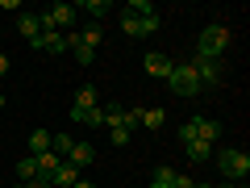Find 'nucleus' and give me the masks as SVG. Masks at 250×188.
I'll use <instances>...</instances> for the list:
<instances>
[{"label": "nucleus", "mask_w": 250, "mask_h": 188, "mask_svg": "<svg viewBox=\"0 0 250 188\" xmlns=\"http://www.w3.org/2000/svg\"><path fill=\"white\" fill-rule=\"evenodd\" d=\"M225 46H229V25L225 21H208L196 38V54H205V59H221Z\"/></svg>", "instance_id": "nucleus-1"}, {"label": "nucleus", "mask_w": 250, "mask_h": 188, "mask_svg": "<svg viewBox=\"0 0 250 188\" xmlns=\"http://www.w3.org/2000/svg\"><path fill=\"white\" fill-rule=\"evenodd\" d=\"M217 138H221V121H213V117H192V121L179 125V142H208L213 146Z\"/></svg>", "instance_id": "nucleus-2"}, {"label": "nucleus", "mask_w": 250, "mask_h": 188, "mask_svg": "<svg viewBox=\"0 0 250 188\" xmlns=\"http://www.w3.org/2000/svg\"><path fill=\"white\" fill-rule=\"evenodd\" d=\"M50 138H54V134L34 130V134H29V155H34V159H38V155H46V151H50Z\"/></svg>", "instance_id": "nucleus-14"}, {"label": "nucleus", "mask_w": 250, "mask_h": 188, "mask_svg": "<svg viewBox=\"0 0 250 188\" xmlns=\"http://www.w3.org/2000/svg\"><path fill=\"white\" fill-rule=\"evenodd\" d=\"M17 29H21V38H29V46H34L38 34H42V25H38V13H21V17H17Z\"/></svg>", "instance_id": "nucleus-10"}, {"label": "nucleus", "mask_w": 250, "mask_h": 188, "mask_svg": "<svg viewBox=\"0 0 250 188\" xmlns=\"http://www.w3.org/2000/svg\"><path fill=\"white\" fill-rule=\"evenodd\" d=\"M150 188H171V184H163V180H150Z\"/></svg>", "instance_id": "nucleus-25"}, {"label": "nucleus", "mask_w": 250, "mask_h": 188, "mask_svg": "<svg viewBox=\"0 0 250 188\" xmlns=\"http://www.w3.org/2000/svg\"><path fill=\"white\" fill-rule=\"evenodd\" d=\"M233 188H246V184H233Z\"/></svg>", "instance_id": "nucleus-28"}, {"label": "nucleus", "mask_w": 250, "mask_h": 188, "mask_svg": "<svg viewBox=\"0 0 250 188\" xmlns=\"http://www.w3.org/2000/svg\"><path fill=\"white\" fill-rule=\"evenodd\" d=\"M71 109H96V88H92V84H83V88H75V105Z\"/></svg>", "instance_id": "nucleus-13"}, {"label": "nucleus", "mask_w": 250, "mask_h": 188, "mask_svg": "<svg viewBox=\"0 0 250 188\" xmlns=\"http://www.w3.org/2000/svg\"><path fill=\"white\" fill-rule=\"evenodd\" d=\"M208 151H213L208 142H188V159L192 163H208Z\"/></svg>", "instance_id": "nucleus-18"}, {"label": "nucleus", "mask_w": 250, "mask_h": 188, "mask_svg": "<svg viewBox=\"0 0 250 188\" xmlns=\"http://www.w3.org/2000/svg\"><path fill=\"white\" fill-rule=\"evenodd\" d=\"M200 180H192V176H184V171H175V180H171V188H196Z\"/></svg>", "instance_id": "nucleus-21"}, {"label": "nucleus", "mask_w": 250, "mask_h": 188, "mask_svg": "<svg viewBox=\"0 0 250 188\" xmlns=\"http://www.w3.org/2000/svg\"><path fill=\"white\" fill-rule=\"evenodd\" d=\"M0 109H4V92H0Z\"/></svg>", "instance_id": "nucleus-26"}, {"label": "nucleus", "mask_w": 250, "mask_h": 188, "mask_svg": "<svg viewBox=\"0 0 250 188\" xmlns=\"http://www.w3.org/2000/svg\"><path fill=\"white\" fill-rule=\"evenodd\" d=\"M4 71H9V59H4V54H0V75H4Z\"/></svg>", "instance_id": "nucleus-24"}, {"label": "nucleus", "mask_w": 250, "mask_h": 188, "mask_svg": "<svg viewBox=\"0 0 250 188\" xmlns=\"http://www.w3.org/2000/svg\"><path fill=\"white\" fill-rule=\"evenodd\" d=\"M196 188H213V184H196Z\"/></svg>", "instance_id": "nucleus-27"}, {"label": "nucleus", "mask_w": 250, "mask_h": 188, "mask_svg": "<svg viewBox=\"0 0 250 188\" xmlns=\"http://www.w3.org/2000/svg\"><path fill=\"white\" fill-rule=\"evenodd\" d=\"M121 29H125L129 38H142V21H138L134 13H121Z\"/></svg>", "instance_id": "nucleus-19"}, {"label": "nucleus", "mask_w": 250, "mask_h": 188, "mask_svg": "<svg viewBox=\"0 0 250 188\" xmlns=\"http://www.w3.org/2000/svg\"><path fill=\"white\" fill-rule=\"evenodd\" d=\"M75 180H80V167H71V163L62 159V167H59V171L50 176V188H71Z\"/></svg>", "instance_id": "nucleus-9"}, {"label": "nucleus", "mask_w": 250, "mask_h": 188, "mask_svg": "<svg viewBox=\"0 0 250 188\" xmlns=\"http://www.w3.org/2000/svg\"><path fill=\"white\" fill-rule=\"evenodd\" d=\"M146 71L159 75V80H167V75H171V59L163 50H150V54H146Z\"/></svg>", "instance_id": "nucleus-8"}, {"label": "nucleus", "mask_w": 250, "mask_h": 188, "mask_svg": "<svg viewBox=\"0 0 250 188\" xmlns=\"http://www.w3.org/2000/svg\"><path fill=\"white\" fill-rule=\"evenodd\" d=\"M80 13H88L92 21H100V17L108 13V4H104V0H83V4H80Z\"/></svg>", "instance_id": "nucleus-17"}, {"label": "nucleus", "mask_w": 250, "mask_h": 188, "mask_svg": "<svg viewBox=\"0 0 250 188\" xmlns=\"http://www.w3.org/2000/svg\"><path fill=\"white\" fill-rule=\"evenodd\" d=\"M167 84H171L175 96H196V92H200V80H196V71H192V63H171Z\"/></svg>", "instance_id": "nucleus-4"}, {"label": "nucleus", "mask_w": 250, "mask_h": 188, "mask_svg": "<svg viewBox=\"0 0 250 188\" xmlns=\"http://www.w3.org/2000/svg\"><path fill=\"white\" fill-rule=\"evenodd\" d=\"M92 159H96V146L92 142H75L71 151H67V163H71V167H88Z\"/></svg>", "instance_id": "nucleus-6"}, {"label": "nucleus", "mask_w": 250, "mask_h": 188, "mask_svg": "<svg viewBox=\"0 0 250 188\" xmlns=\"http://www.w3.org/2000/svg\"><path fill=\"white\" fill-rule=\"evenodd\" d=\"M71 188H96V184H92V180H83V176H80V180H75Z\"/></svg>", "instance_id": "nucleus-23"}, {"label": "nucleus", "mask_w": 250, "mask_h": 188, "mask_svg": "<svg viewBox=\"0 0 250 188\" xmlns=\"http://www.w3.org/2000/svg\"><path fill=\"white\" fill-rule=\"evenodd\" d=\"M217 167H221L225 180H246L250 176V155L238 151V146H225V151H217Z\"/></svg>", "instance_id": "nucleus-3"}, {"label": "nucleus", "mask_w": 250, "mask_h": 188, "mask_svg": "<svg viewBox=\"0 0 250 188\" xmlns=\"http://www.w3.org/2000/svg\"><path fill=\"white\" fill-rule=\"evenodd\" d=\"M34 163H38V180H50L54 171L62 167V159H59V155H54V151H46V155H38Z\"/></svg>", "instance_id": "nucleus-11"}, {"label": "nucleus", "mask_w": 250, "mask_h": 188, "mask_svg": "<svg viewBox=\"0 0 250 188\" xmlns=\"http://www.w3.org/2000/svg\"><path fill=\"white\" fill-rule=\"evenodd\" d=\"M13 188H50V180H17Z\"/></svg>", "instance_id": "nucleus-22"}, {"label": "nucleus", "mask_w": 250, "mask_h": 188, "mask_svg": "<svg viewBox=\"0 0 250 188\" xmlns=\"http://www.w3.org/2000/svg\"><path fill=\"white\" fill-rule=\"evenodd\" d=\"M34 46H38V50H46V54H62V50H67V46H62V34H59V29H42Z\"/></svg>", "instance_id": "nucleus-7"}, {"label": "nucleus", "mask_w": 250, "mask_h": 188, "mask_svg": "<svg viewBox=\"0 0 250 188\" xmlns=\"http://www.w3.org/2000/svg\"><path fill=\"white\" fill-rule=\"evenodd\" d=\"M17 176H21V180H38V163H34V155H25V159L17 163Z\"/></svg>", "instance_id": "nucleus-20"}, {"label": "nucleus", "mask_w": 250, "mask_h": 188, "mask_svg": "<svg viewBox=\"0 0 250 188\" xmlns=\"http://www.w3.org/2000/svg\"><path fill=\"white\" fill-rule=\"evenodd\" d=\"M192 71H196V80H200V88H213V84H221V59H205V54H196L192 59Z\"/></svg>", "instance_id": "nucleus-5"}, {"label": "nucleus", "mask_w": 250, "mask_h": 188, "mask_svg": "<svg viewBox=\"0 0 250 188\" xmlns=\"http://www.w3.org/2000/svg\"><path fill=\"white\" fill-rule=\"evenodd\" d=\"M100 38H104V29H100V21H88V25L80 29V42L88 46V50H96V46H100Z\"/></svg>", "instance_id": "nucleus-12"}, {"label": "nucleus", "mask_w": 250, "mask_h": 188, "mask_svg": "<svg viewBox=\"0 0 250 188\" xmlns=\"http://www.w3.org/2000/svg\"><path fill=\"white\" fill-rule=\"evenodd\" d=\"M71 146H75L71 134H54V138H50V151L59 155V159H67V151H71Z\"/></svg>", "instance_id": "nucleus-16"}, {"label": "nucleus", "mask_w": 250, "mask_h": 188, "mask_svg": "<svg viewBox=\"0 0 250 188\" xmlns=\"http://www.w3.org/2000/svg\"><path fill=\"white\" fill-rule=\"evenodd\" d=\"M163 121H167L163 109H142V130H163Z\"/></svg>", "instance_id": "nucleus-15"}]
</instances>
